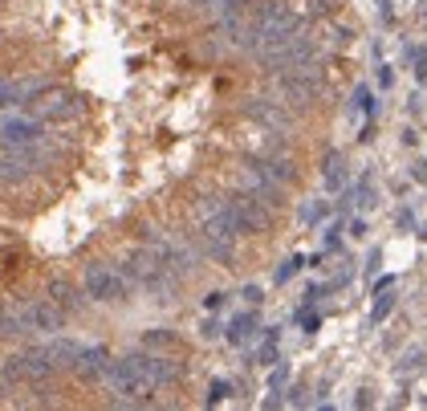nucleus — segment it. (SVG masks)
I'll return each mask as SVG.
<instances>
[{"mask_svg": "<svg viewBox=\"0 0 427 411\" xmlns=\"http://www.w3.org/2000/svg\"><path fill=\"white\" fill-rule=\"evenodd\" d=\"M272 94L285 102V106H313L322 98L326 81H322V70L317 61L313 65H297V70H285V74H272Z\"/></svg>", "mask_w": 427, "mask_h": 411, "instance_id": "nucleus-1", "label": "nucleus"}, {"mask_svg": "<svg viewBox=\"0 0 427 411\" xmlns=\"http://www.w3.org/2000/svg\"><path fill=\"white\" fill-rule=\"evenodd\" d=\"M313 61H317V45H313L310 37H301V33H293L289 41L265 49V53L256 58V65L272 78V74H285V70H297V65H313Z\"/></svg>", "mask_w": 427, "mask_h": 411, "instance_id": "nucleus-2", "label": "nucleus"}, {"mask_svg": "<svg viewBox=\"0 0 427 411\" xmlns=\"http://www.w3.org/2000/svg\"><path fill=\"white\" fill-rule=\"evenodd\" d=\"M58 371V358L49 346H33V351H20L13 358H4V367L0 374L13 383V379H29V383H41V379H49V374Z\"/></svg>", "mask_w": 427, "mask_h": 411, "instance_id": "nucleus-3", "label": "nucleus"}, {"mask_svg": "<svg viewBox=\"0 0 427 411\" xmlns=\"http://www.w3.org/2000/svg\"><path fill=\"white\" fill-rule=\"evenodd\" d=\"M228 208H232V216H236V228H240V236L265 233V228L272 224V208L265 204V200H256L253 192H244V188L228 192Z\"/></svg>", "mask_w": 427, "mask_h": 411, "instance_id": "nucleus-4", "label": "nucleus"}, {"mask_svg": "<svg viewBox=\"0 0 427 411\" xmlns=\"http://www.w3.org/2000/svg\"><path fill=\"white\" fill-rule=\"evenodd\" d=\"M102 383H106V391H110V395H118V399H135V403L143 399V395L155 391V387L143 379V371L135 367V358H131V354H126V358H114Z\"/></svg>", "mask_w": 427, "mask_h": 411, "instance_id": "nucleus-5", "label": "nucleus"}, {"mask_svg": "<svg viewBox=\"0 0 427 411\" xmlns=\"http://www.w3.org/2000/svg\"><path fill=\"white\" fill-rule=\"evenodd\" d=\"M131 294V277L122 269H110V265H90L86 269V297L94 301H126Z\"/></svg>", "mask_w": 427, "mask_h": 411, "instance_id": "nucleus-6", "label": "nucleus"}, {"mask_svg": "<svg viewBox=\"0 0 427 411\" xmlns=\"http://www.w3.org/2000/svg\"><path fill=\"white\" fill-rule=\"evenodd\" d=\"M240 188H244V192H253L256 200H265L272 212L285 204V183H281V179H272L269 171L256 163V159L249 163V167H240Z\"/></svg>", "mask_w": 427, "mask_h": 411, "instance_id": "nucleus-7", "label": "nucleus"}, {"mask_svg": "<svg viewBox=\"0 0 427 411\" xmlns=\"http://www.w3.org/2000/svg\"><path fill=\"white\" fill-rule=\"evenodd\" d=\"M131 358H135V367L143 371V379H147L155 391L159 387H171V383L183 379V367H179L175 358H163V354H151V351H135Z\"/></svg>", "mask_w": 427, "mask_h": 411, "instance_id": "nucleus-8", "label": "nucleus"}, {"mask_svg": "<svg viewBox=\"0 0 427 411\" xmlns=\"http://www.w3.org/2000/svg\"><path fill=\"white\" fill-rule=\"evenodd\" d=\"M244 110H249V118L261 122L265 131H277V135L293 131V115H289V106H285L281 98H249Z\"/></svg>", "mask_w": 427, "mask_h": 411, "instance_id": "nucleus-9", "label": "nucleus"}, {"mask_svg": "<svg viewBox=\"0 0 427 411\" xmlns=\"http://www.w3.org/2000/svg\"><path fill=\"white\" fill-rule=\"evenodd\" d=\"M20 318H25V330H45V334H53L65 326V318L70 313L61 310L53 297H41V301H33V306H25L20 310Z\"/></svg>", "mask_w": 427, "mask_h": 411, "instance_id": "nucleus-10", "label": "nucleus"}, {"mask_svg": "<svg viewBox=\"0 0 427 411\" xmlns=\"http://www.w3.org/2000/svg\"><path fill=\"white\" fill-rule=\"evenodd\" d=\"M41 138H45V126H41L37 115L33 118L13 115L0 122V143H8V147H29V143H41Z\"/></svg>", "mask_w": 427, "mask_h": 411, "instance_id": "nucleus-11", "label": "nucleus"}, {"mask_svg": "<svg viewBox=\"0 0 427 411\" xmlns=\"http://www.w3.org/2000/svg\"><path fill=\"white\" fill-rule=\"evenodd\" d=\"M33 115L41 118V122H70V118L81 115V102L74 98V94H65V90H58L53 98H41L33 102Z\"/></svg>", "mask_w": 427, "mask_h": 411, "instance_id": "nucleus-12", "label": "nucleus"}, {"mask_svg": "<svg viewBox=\"0 0 427 411\" xmlns=\"http://www.w3.org/2000/svg\"><path fill=\"white\" fill-rule=\"evenodd\" d=\"M110 363H114V358H110V354L102 351V346H81L78 363H74V371L86 374V379H106Z\"/></svg>", "mask_w": 427, "mask_h": 411, "instance_id": "nucleus-13", "label": "nucleus"}, {"mask_svg": "<svg viewBox=\"0 0 427 411\" xmlns=\"http://www.w3.org/2000/svg\"><path fill=\"white\" fill-rule=\"evenodd\" d=\"M45 81H17V78H0V106H17V102H29Z\"/></svg>", "mask_w": 427, "mask_h": 411, "instance_id": "nucleus-14", "label": "nucleus"}, {"mask_svg": "<svg viewBox=\"0 0 427 411\" xmlns=\"http://www.w3.org/2000/svg\"><path fill=\"white\" fill-rule=\"evenodd\" d=\"M256 163H261V167H265L272 179H281L285 188H289L293 179H297V167H293V159H289V155H281V151H265V155L256 159Z\"/></svg>", "mask_w": 427, "mask_h": 411, "instance_id": "nucleus-15", "label": "nucleus"}, {"mask_svg": "<svg viewBox=\"0 0 427 411\" xmlns=\"http://www.w3.org/2000/svg\"><path fill=\"white\" fill-rule=\"evenodd\" d=\"M49 297H53V301H58L65 313L81 310V294L70 285V281H65V277H53V281H49Z\"/></svg>", "mask_w": 427, "mask_h": 411, "instance_id": "nucleus-16", "label": "nucleus"}, {"mask_svg": "<svg viewBox=\"0 0 427 411\" xmlns=\"http://www.w3.org/2000/svg\"><path fill=\"white\" fill-rule=\"evenodd\" d=\"M342 183H346V159L338 155V151H330V155H326V188H342Z\"/></svg>", "mask_w": 427, "mask_h": 411, "instance_id": "nucleus-17", "label": "nucleus"}, {"mask_svg": "<svg viewBox=\"0 0 427 411\" xmlns=\"http://www.w3.org/2000/svg\"><path fill=\"white\" fill-rule=\"evenodd\" d=\"M253 326H256V318H253V313L236 318L232 326H228V342H236V346H240V342H249V338H253Z\"/></svg>", "mask_w": 427, "mask_h": 411, "instance_id": "nucleus-18", "label": "nucleus"}, {"mask_svg": "<svg viewBox=\"0 0 427 411\" xmlns=\"http://www.w3.org/2000/svg\"><path fill=\"white\" fill-rule=\"evenodd\" d=\"M147 346H175V334H167V330H151V334H147Z\"/></svg>", "mask_w": 427, "mask_h": 411, "instance_id": "nucleus-19", "label": "nucleus"}, {"mask_svg": "<svg viewBox=\"0 0 427 411\" xmlns=\"http://www.w3.org/2000/svg\"><path fill=\"white\" fill-rule=\"evenodd\" d=\"M297 269H301V256H289V261H285V269L277 273V281H289V277L297 273Z\"/></svg>", "mask_w": 427, "mask_h": 411, "instance_id": "nucleus-20", "label": "nucleus"}, {"mask_svg": "<svg viewBox=\"0 0 427 411\" xmlns=\"http://www.w3.org/2000/svg\"><path fill=\"white\" fill-rule=\"evenodd\" d=\"M390 306H395V297H383V301H379V306H374V318H383V313H387Z\"/></svg>", "mask_w": 427, "mask_h": 411, "instance_id": "nucleus-21", "label": "nucleus"}, {"mask_svg": "<svg viewBox=\"0 0 427 411\" xmlns=\"http://www.w3.org/2000/svg\"><path fill=\"white\" fill-rule=\"evenodd\" d=\"M224 391H228V383H216V387H212V395H208V399H212V403H216V399H224Z\"/></svg>", "mask_w": 427, "mask_h": 411, "instance_id": "nucleus-22", "label": "nucleus"}, {"mask_svg": "<svg viewBox=\"0 0 427 411\" xmlns=\"http://www.w3.org/2000/svg\"><path fill=\"white\" fill-rule=\"evenodd\" d=\"M220 301H224V294H208V297H204V306H208V310H216Z\"/></svg>", "mask_w": 427, "mask_h": 411, "instance_id": "nucleus-23", "label": "nucleus"}, {"mask_svg": "<svg viewBox=\"0 0 427 411\" xmlns=\"http://www.w3.org/2000/svg\"><path fill=\"white\" fill-rule=\"evenodd\" d=\"M419 81H427V58L419 61Z\"/></svg>", "mask_w": 427, "mask_h": 411, "instance_id": "nucleus-24", "label": "nucleus"}]
</instances>
